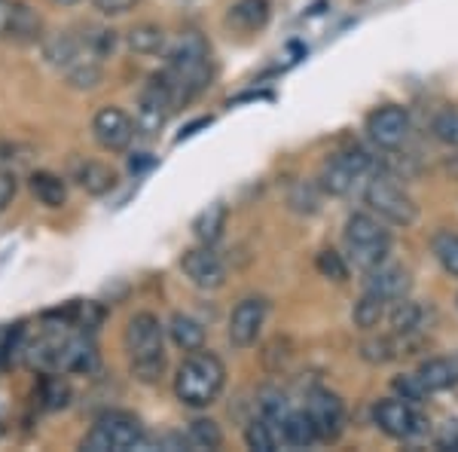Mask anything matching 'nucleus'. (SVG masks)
<instances>
[{
  "label": "nucleus",
  "instance_id": "f257e3e1",
  "mask_svg": "<svg viewBox=\"0 0 458 452\" xmlns=\"http://www.w3.org/2000/svg\"><path fill=\"white\" fill-rule=\"evenodd\" d=\"M174 95V105L183 107L211 86V43L199 31L177 34L165 49V68L159 71Z\"/></svg>",
  "mask_w": 458,
  "mask_h": 452
},
{
  "label": "nucleus",
  "instance_id": "f03ea898",
  "mask_svg": "<svg viewBox=\"0 0 458 452\" xmlns=\"http://www.w3.org/2000/svg\"><path fill=\"white\" fill-rule=\"evenodd\" d=\"M125 352H129V373L144 385H157L165 376V328L153 312H138L125 324Z\"/></svg>",
  "mask_w": 458,
  "mask_h": 452
},
{
  "label": "nucleus",
  "instance_id": "7ed1b4c3",
  "mask_svg": "<svg viewBox=\"0 0 458 452\" xmlns=\"http://www.w3.org/2000/svg\"><path fill=\"white\" fill-rule=\"evenodd\" d=\"M226 388V367L214 352H190L174 373V395L190 410H208Z\"/></svg>",
  "mask_w": 458,
  "mask_h": 452
},
{
  "label": "nucleus",
  "instance_id": "20e7f679",
  "mask_svg": "<svg viewBox=\"0 0 458 452\" xmlns=\"http://www.w3.org/2000/svg\"><path fill=\"white\" fill-rule=\"evenodd\" d=\"M343 242H345V257L354 269H360L367 276L376 266L388 263L391 254V233L386 229V220L376 217L373 211H354L349 214L343 226Z\"/></svg>",
  "mask_w": 458,
  "mask_h": 452
},
{
  "label": "nucleus",
  "instance_id": "39448f33",
  "mask_svg": "<svg viewBox=\"0 0 458 452\" xmlns=\"http://www.w3.org/2000/svg\"><path fill=\"white\" fill-rule=\"evenodd\" d=\"M364 205H367V211L382 217L388 226L406 229L419 220L416 199H412L410 192H406V187H401L397 177L388 172H373L364 181Z\"/></svg>",
  "mask_w": 458,
  "mask_h": 452
},
{
  "label": "nucleus",
  "instance_id": "423d86ee",
  "mask_svg": "<svg viewBox=\"0 0 458 452\" xmlns=\"http://www.w3.org/2000/svg\"><path fill=\"white\" fill-rule=\"evenodd\" d=\"M147 443L144 425L138 416L125 410H107L105 416L95 419L80 447L89 452H129Z\"/></svg>",
  "mask_w": 458,
  "mask_h": 452
},
{
  "label": "nucleus",
  "instance_id": "0eeeda50",
  "mask_svg": "<svg viewBox=\"0 0 458 452\" xmlns=\"http://www.w3.org/2000/svg\"><path fill=\"white\" fill-rule=\"evenodd\" d=\"M373 175V157L360 147L339 150L334 157L324 159L321 172H318V187L327 196H349L360 181Z\"/></svg>",
  "mask_w": 458,
  "mask_h": 452
},
{
  "label": "nucleus",
  "instance_id": "6e6552de",
  "mask_svg": "<svg viewBox=\"0 0 458 452\" xmlns=\"http://www.w3.org/2000/svg\"><path fill=\"white\" fill-rule=\"evenodd\" d=\"M373 425L391 440H416L428 431V419L419 404L406 397H382L373 404Z\"/></svg>",
  "mask_w": 458,
  "mask_h": 452
},
{
  "label": "nucleus",
  "instance_id": "1a4fd4ad",
  "mask_svg": "<svg viewBox=\"0 0 458 452\" xmlns=\"http://www.w3.org/2000/svg\"><path fill=\"white\" fill-rule=\"evenodd\" d=\"M177 110L174 95L168 89L162 73H153L144 83V89L138 92V105H135V132L141 138H157L165 129L168 116Z\"/></svg>",
  "mask_w": 458,
  "mask_h": 452
},
{
  "label": "nucleus",
  "instance_id": "9d476101",
  "mask_svg": "<svg viewBox=\"0 0 458 452\" xmlns=\"http://www.w3.org/2000/svg\"><path fill=\"white\" fill-rule=\"evenodd\" d=\"M306 413L315 422V431L321 443H334L349 428V410H345L343 397L330 388H315L306 397Z\"/></svg>",
  "mask_w": 458,
  "mask_h": 452
},
{
  "label": "nucleus",
  "instance_id": "9b49d317",
  "mask_svg": "<svg viewBox=\"0 0 458 452\" xmlns=\"http://www.w3.org/2000/svg\"><path fill=\"white\" fill-rule=\"evenodd\" d=\"M266 318H269V300L266 296H245V300H239L233 306V312H229V343L235 348H250L260 339Z\"/></svg>",
  "mask_w": 458,
  "mask_h": 452
},
{
  "label": "nucleus",
  "instance_id": "f8f14e48",
  "mask_svg": "<svg viewBox=\"0 0 458 452\" xmlns=\"http://www.w3.org/2000/svg\"><path fill=\"white\" fill-rule=\"evenodd\" d=\"M181 269L190 278V285L199 291H220L226 285V263L211 244L199 242L196 248H187L181 257Z\"/></svg>",
  "mask_w": 458,
  "mask_h": 452
},
{
  "label": "nucleus",
  "instance_id": "ddd939ff",
  "mask_svg": "<svg viewBox=\"0 0 458 452\" xmlns=\"http://www.w3.org/2000/svg\"><path fill=\"white\" fill-rule=\"evenodd\" d=\"M412 129V120L401 105H382L367 116V138L373 141L379 150H397L406 144Z\"/></svg>",
  "mask_w": 458,
  "mask_h": 452
},
{
  "label": "nucleus",
  "instance_id": "4468645a",
  "mask_svg": "<svg viewBox=\"0 0 458 452\" xmlns=\"http://www.w3.org/2000/svg\"><path fill=\"white\" fill-rule=\"evenodd\" d=\"M135 135H138L135 120L120 107H101L98 114L92 116V138L98 141L101 150H107V153L129 150Z\"/></svg>",
  "mask_w": 458,
  "mask_h": 452
},
{
  "label": "nucleus",
  "instance_id": "2eb2a0df",
  "mask_svg": "<svg viewBox=\"0 0 458 452\" xmlns=\"http://www.w3.org/2000/svg\"><path fill=\"white\" fill-rule=\"evenodd\" d=\"M364 291H373V294L386 296L388 303L403 300V296H410V291H412L410 269H403V266H397V263H382V266H376V269L367 272Z\"/></svg>",
  "mask_w": 458,
  "mask_h": 452
},
{
  "label": "nucleus",
  "instance_id": "dca6fc26",
  "mask_svg": "<svg viewBox=\"0 0 458 452\" xmlns=\"http://www.w3.org/2000/svg\"><path fill=\"white\" fill-rule=\"evenodd\" d=\"M98 367V352L86 330H68L62 345V373H92Z\"/></svg>",
  "mask_w": 458,
  "mask_h": 452
},
{
  "label": "nucleus",
  "instance_id": "f3484780",
  "mask_svg": "<svg viewBox=\"0 0 458 452\" xmlns=\"http://www.w3.org/2000/svg\"><path fill=\"white\" fill-rule=\"evenodd\" d=\"M272 4L269 0H235L226 13V25L239 34H257L269 25Z\"/></svg>",
  "mask_w": 458,
  "mask_h": 452
},
{
  "label": "nucleus",
  "instance_id": "a211bd4d",
  "mask_svg": "<svg viewBox=\"0 0 458 452\" xmlns=\"http://www.w3.org/2000/svg\"><path fill=\"white\" fill-rule=\"evenodd\" d=\"M4 31L16 43H37L43 37V19L28 4L4 6Z\"/></svg>",
  "mask_w": 458,
  "mask_h": 452
},
{
  "label": "nucleus",
  "instance_id": "6ab92c4d",
  "mask_svg": "<svg viewBox=\"0 0 458 452\" xmlns=\"http://www.w3.org/2000/svg\"><path fill=\"white\" fill-rule=\"evenodd\" d=\"M73 181L80 183V190H86L89 196H105L116 187V172L107 162L98 159H77L73 162Z\"/></svg>",
  "mask_w": 458,
  "mask_h": 452
},
{
  "label": "nucleus",
  "instance_id": "aec40b11",
  "mask_svg": "<svg viewBox=\"0 0 458 452\" xmlns=\"http://www.w3.org/2000/svg\"><path fill=\"white\" fill-rule=\"evenodd\" d=\"M43 55L49 58V64L68 71V68H73V64L80 62V58H86L92 53L86 49L83 37H77L71 31H58V34L49 37V40H43Z\"/></svg>",
  "mask_w": 458,
  "mask_h": 452
},
{
  "label": "nucleus",
  "instance_id": "412c9836",
  "mask_svg": "<svg viewBox=\"0 0 458 452\" xmlns=\"http://www.w3.org/2000/svg\"><path fill=\"white\" fill-rule=\"evenodd\" d=\"M416 376L422 380V385L431 395H437V391H449L458 385V354L453 358H446V354H440V358H428L419 364Z\"/></svg>",
  "mask_w": 458,
  "mask_h": 452
},
{
  "label": "nucleus",
  "instance_id": "4be33fe9",
  "mask_svg": "<svg viewBox=\"0 0 458 452\" xmlns=\"http://www.w3.org/2000/svg\"><path fill=\"white\" fill-rule=\"evenodd\" d=\"M278 437H282L284 447H293V449H309L315 443H321V437L315 431V422L309 416L306 410H291L278 428Z\"/></svg>",
  "mask_w": 458,
  "mask_h": 452
},
{
  "label": "nucleus",
  "instance_id": "5701e85b",
  "mask_svg": "<svg viewBox=\"0 0 458 452\" xmlns=\"http://www.w3.org/2000/svg\"><path fill=\"white\" fill-rule=\"evenodd\" d=\"M428 309L416 300H394L388 306V328L391 333H422Z\"/></svg>",
  "mask_w": 458,
  "mask_h": 452
},
{
  "label": "nucleus",
  "instance_id": "b1692460",
  "mask_svg": "<svg viewBox=\"0 0 458 452\" xmlns=\"http://www.w3.org/2000/svg\"><path fill=\"white\" fill-rule=\"evenodd\" d=\"M28 190H31V196L40 205H47V209H62V205L68 202V183L53 172H34L28 177Z\"/></svg>",
  "mask_w": 458,
  "mask_h": 452
},
{
  "label": "nucleus",
  "instance_id": "393cba45",
  "mask_svg": "<svg viewBox=\"0 0 458 452\" xmlns=\"http://www.w3.org/2000/svg\"><path fill=\"white\" fill-rule=\"evenodd\" d=\"M388 306H391V303L386 300V296H379L373 291H364V294H360V300L354 303V309H352L354 328L364 330V333L376 330L388 318Z\"/></svg>",
  "mask_w": 458,
  "mask_h": 452
},
{
  "label": "nucleus",
  "instance_id": "a878e982",
  "mask_svg": "<svg viewBox=\"0 0 458 452\" xmlns=\"http://www.w3.org/2000/svg\"><path fill=\"white\" fill-rule=\"evenodd\" d=\"M168 337H172V343L181 348V352H199V348H205L202 321H196V318L187 312L172 315V321H168Z\"/></svg>",
  "mask_w": 458,
  "mask_h": 452
},
{
  "label": "nucleus",
  "instance_id": "bb28decb",
  "mask_svg": "<svg viewBox=\"0 0 458 452\" xmlns=\"http://www.w3.org/2000/svg\"><path fill=\"white\" fill-rule=\"evenodd\" d=\"M226 217H229V211H226V205L224 202H214L208 205V209H202L193 217V235H196V242H202V244H214L224 235V229H226Z\"/></svg>",
  "mask_w": 458,
  "mask_h": 452
},
{
  "label": "nucleus",
  "instance_id": "cd10ccee",
  "mask_svg": "<svg viewBox=\"0 0 458 452\" xmlns=\"http://www.w3.org/2000/svg\"><path fill=\"white\" fill-rule=\"evenodd\" d=\"M125 43H129V49L138 55H162L168 49V34L162 31L159 25H153V21H144V25L131 28Z\"/></svg>",
  "mask_w": 458,
  "mask_h": 452
},
{
  "label": "nucleus",
  "instance_id": "c85d7f7f",
  "mask_svg": "<svg viewBox=\"0 0 458 452\" xmlns=\"http://www.w3.org/2000/svg\"><path fill=\"white\" fill-rule=\"evenodd\" d=\"M37 404L43 410L55 413V410H64L71 404V385L68 380H62V373H43L40 385H37Z\"/></svg>",
  "mask_w": 458,
  "mask_h": 452
},
{
  "label": "nucleus",
  "instance_id": "c756f323",
  "mask_svg": "<svg viewBox=\"0 0 458 452\" xmlns=\"http://www.w3.org/2000/svg\"><path fill=\"white\" fill-rule=\"evenodd\" d=\"M431 254L446 276L458 278V233H453V229H437L431 235Z\"/></svg>",
  "mask_w": 458,
  "mask_h": 452
},
{
  "label": "nucleus",
  "instance_id": "7c9ffc66",
  "mask_svg": "<svg viewBox=\"0 0 458 452\" xmlns=\"http://www.w3.org/2000/svg\"><path fill=\"white\" fill-rule=\"evenodd\" d=\"M349 266H352L349 257L339 254L336 248H324V251H318V257H315L318 276L327 278V281H336V285H345V281H349Z\"/></svg>",
  "mask_w": 458,
  "mask_h": 452
},
{
  "label": "nucleus",
  "instance_id": "2f4dec72",
  "mask_svg": "<svg viewBox=\"0 0 458 452\" xmlns=\"http://www.w3.org/2000/svg\"><path fill=\"white\" fill-rule=\"evenodd\" d=\"M190 449H220L224 447V431L214 419H193L187 428Z\"/></svg>",
  "mask_w": 458,
  "mask_h": 452
},
{
  "label": "nucleus",
  "instance_id": "473e14b6",
  "mask_svg": "<svg viewBox=\"0 0 458 452\" xmlns=\"http://www.w3.org/2000/svg\"><path fill=\"white\" fill-rule=\"evenodd\" d=\"M431 138L437 144L458 150V107H443L431 120Z\"/></svg>",
  "mask_w": 458,
  "mask_h": 452
},
{
  "label": "nucleus",
  "instance_id": "72a5a7b5",
  "mask_svg": "<svg viewBox=\"0 0 458 452\" xmlns=\"http://www.w3.org/2000/svg\"><path fill=\"white\" fill-rule=\"evenodd\" d=\"M245 443H248V449H254V452H276L282 437H278L276 425H269L263 416H257L245 428Z\"/></svg>",
  "mask_w": 458,
  "mask_h": 452
},
{
  "label": "nucleus",
  "instance_id": "f704fd0d",
  "mask_svg": "<svg viewBox=\"0 0 458 452\" xmlns=\"http://www.w3.org/2000/svg\"><path fill=\"white\" fill-rule=\"evenodd\" d=\"M257 410H260V416L269 422V425H276V431L282 428L284 416L291 413V404H287L284 391L278 388H263L260 397H257Z\"/></svg>",
  "mask_w": 458,
  "mask_h": 452
},
{
  "label": "nucleus",
  "instance_id": "c9c22d12",
  "mask_svg": "<svg viewBox=\"0 0 458 452\" xmlns=\"http://www.w3.org/2000/svg\"><path fill=\"white\" fill-rule=\"evenodd\" d=\"M68 73V83L73 89H95L105 80V68H101V58H95V55H86V58H80L73 68L64 71Z\"/></svg>",
  "mask_w": 458,
  "mask_h": 452
},
{
  "label": "nucleus",
  "instance_id": "e433bc0d",
  "mask_svg": "<svg viewBox=\"0 0 458 452\" xmlns=\"http://www.w3.org/2000/svg\"><path fill=\"white\" fill-rule=\"evenodd\" d=\"M321 187L315 183H293L291 196H287V202H291V209L297 214H315L321 209Z\"/></svg>",
  "mask_w": 458,
  "mask_h": 452
},
{
  "label": "nucleus",
  "instance_id": "4c0bfd02",
  "mask_svg": "<svg viewBox=\"0 0 458 452\" xmlns=\"http://www.w3.org/2000/svg\"><path fill=\"white\" fill-rule=\"evenodd\" d=\"M80 37H83L86 49L95 58H110L116 53V43H120L114 28H89V34H80Z\"/></svg>",
  "mask_w": 458,
  "mask_h": 452
},
{
  "label": "nucleus",
  "instance_id": "58836bf2",
  "mask_svg": "<svg viewBox=\"0 0 458 452\" xmlns=\"http://www.w3.org/2000/svg\"><path fill=\"white\" fill-rule=\"evenodd\" d=\"M391 391H394L397 397H406V400H412V404H425L428 395L431 391L425 388L422 380H419L416 373H403V376H394L391 380Z\"/></svg>",
  "mask_w": 458,
  "mask_h": 452
},
{
  "label": "nucleus",
  "instance_id": "ea45409f",
  "mask_svg": "<svg viewBox=\"0 0 458 452\" xmlns=\"http://www.w3.org/2000/svg\"><path fill=\"white\" fill-rule=\"evenodd\" d=\"M19 192V181L13 172H0V211H6L13 205V199H16Z\"/></svg>",
  "mask_w": 458,
  "mask_h": 452
},
{
  "label": "nucleus",
  "instance_id": "a19ab883",
  "mask_svg": "<svg viewBox=\"0 0 458 452\" xmlns=\"http://www.w3.org/2000/svg\"><path fill=\"white\" fill-rule=\"evenodd\" d=\"M92 4L101 16H123V13L135 10L138 0H92Z\"/></svg>",
  "mask_w": 458,
  "mask_h": 452
},
{
  "label": "nucleus",
  "instance_id": "79ce46f5",
  "mask_svg": "<svg viewBox=\"0 0 458 452\" xmlns=\"http://www.w3.org/2000/svg\"><path fill=\"white\" fill-rule=\"evenodd\" d=\"M437 447L440 449H458V422H449V425L437 434Z\"/></svg>",
  "mask_w": 458,
  "mask_h": 452
},
{
  "label": "nucleus",
  "instance_id": "37998d69",
  "mask_svg": "<svg viewBox=\"0 0 458 452\" xmlns=\"http://www.w3.org/2000/svg\"><path fill=\"white\" fill-rule=\"evenodd\" d=\"M150 166H153L150 153H141L138 159H129V168H131V172H144V168H150Z\"/></svg>",
  "mask_w": 458,
  "mask_h": 452
},
{
  "label": "nucleus",
  "instance_id": "c03bdc74",
  "mask_svg": "<svg viewBox=\"0 0 458 452\" xmlns=\"http://www.w3.org/2000/svg\"><path fill=\"white\" fill-rule=\"evenodd\" d=\"M49 4H55V6H77L80 0H49Z\"/></svg>",
  "mask_w": 458,
  "mask_h": 452
},
{
  "label": "nucleus",
  "instance_id": "a18cd8bd",
  "mask_svg": "<svg viewBox=\"0 0 458 452\" xmlns=\"http://www.w3.org/2000/svg\"><path fill=\"white\" fill-rule=\"evenodd\" d=\"M0 16H4V4H0Z\"/></svg>",
  "mask_w": 458,
  "mask_h": 452
},
{
  "label": "nucleus",
  "instance_id": "49530a36",
  "mask_svg": "<svg viewBox=\"0 0 458 452\" xmlns=\"http://www.w3.org/2000/svg\"><path fill=\"white\" fill-rule=\"evenodd\" d=\"M455 309H458V296H455Z\"/></svg>",
  "mask_w": 458,
  "mask_h": 452
}]
</instances>
